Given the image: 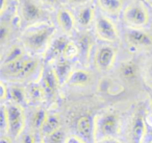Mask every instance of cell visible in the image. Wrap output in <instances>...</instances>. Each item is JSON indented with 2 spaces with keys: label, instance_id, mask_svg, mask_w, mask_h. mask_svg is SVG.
Returning <instances> with one entry per match:
<instances>
[{
  "label": "cell",
  "instance_id": "16",
  "mask_svg": "<svg viewBox=\"0 0 152 143\" xmlns=\"http://www.w3.org/2000/svg\"><path fill=\"white\" fill-rule=\"evenodd\" d=\"M53 70H54L57 78H58L59 84L61 85L64 83H67L70 74L72 73L70 61L64 59V57H59V59H57L55 67L53 68Z\"/></svg>",
  "mask_w": 152,
  "mask_h": 143
},
{
  "label": "cell",
  "instance_id": "7",
  "mask_svg": "<svg viewBox=\"0 0 152 143\" xmlns=\"http://www.w3.org/2000/svg\"><path fill=\"white\" fill-rule=\"evenodd\" d=\"M146 135L145 115L142 109L134 113L130 124V137L132 143H143Z\"/></svg>",
  "mask_w": 152,
  "mask_h": 143
},
{
  "label": "cell",
  "instance_id": "32",
  "mask_svg": "<svg viewBox=\"0 0 152 143\" xmlns=\"http://www.w3.org/2000/svg\"><path fill=\"white\" fill-rule=\"evenodd\" d=\"M65 143H87V142H86L83 139H81L79 136H74V135H71V136L67 137Z\"/></svg>",
  "mask_w": 152,
  "mask_h": 143
},
{
  "label": "cell",
  "instance_id": "9",
  "mask_svg": "<svg viewBox=\"0 0 152 143\" xmlns=\"http://www.w3.org/2000/svg\"><path fill=\"white\" fill-rule=\"evenodd\" d=\"M76 130L79 137L87 143H94L95 138V121L90 116H81L76 122Z\"/></svg>",
  "mask_w": 152,
  "mask_h": 143
},
{
  "label": "cell",
  "instance_id": "11",
  "mask_svg": "<svg viewBox=\"0 0 152 143\" xmlns=\"http://www.w3.org/2000/svg\"><path fill=\"white\" fill-rule=\"evenodd\" d=\"M41 85L43 86L46 94L47 98H51L55 95L57 89L59 87V80L57 78L53 69H46L44 73L42 74V83Z\"/></svg>",
  "mask_w": 152,
  "mask_h": 143
},
{
  "label": "cell",
  "instance_id": "39",
  "mask_svg": "<svg viewBox=\"0 0 152 143\" xmlns=\"http://www.w3.org/2000/svg\"><path fill=\"white\" fill-rule=\"evenodd\" d=\"M68 1H70L71 3H81V2H83L85 0H68Z\"/></svg>",
  "mask_w": 152,
  "mask_h": 143
},
{
  "label": "cell",
  "instance_id": "30",
  "mask_svg": "<svg viewBox=\"0 0 152 143\" xmlns=\"http://www.w3.org/2000/svg\"><path fill=\"white\" fill-rule=\"evenodd\" d=\"M1 128L2 130L7 132V128H9V121H7V105H2L1 107Z\"/></svg>",
  "mask_w": 152,
  "mask_h": 143
},
{
  "label": "cell",
  "instance_id": "33",
  "mask_svg": "<svg viewBox=\"0 0 152 143\" xmlns=\"http://www.w3.org/2000/svg\"><path fill=\"white\" fill-rule=\"evenodd\" d=\"M146 78H147L148 83L152 85V59L150 60L146 67Z\"/></svg>",
  "mask_w": 152,
  "mask_h": 143
},
{
  "label": "cell",
  "instance_id": "13",
  "mask_svg": "<svg viewBox=\"0 0 152 143\" xmlns=\"http://www.w3.org/2000/svg\"><path fill=\"white\" fill-rule=\"evenodd\" d=\"M26 59H27L26 57H23L21 59L17 60V61L11 62V63L7 64H2V66H1V73H2V75L17 80V77L21 73L22 69H23Z\"/></svg>",
  "mask_w": 152,
  "mask_h": 143
},
{
  "label": "cell",
  "instance_id": "35",
  "mask_svg": "<svg viewBox=\"0 0 152 143\" xmlns=\"http://www.w3.org/2000/svg\"><path fill=\"white\" fill-rule=\"evenodd\" d=\"M97 143H122L116 138H105L102 139V140L97 141Z\"/></svg>",
  "mask_w": 152,
  "mask_h": 143
},
{
  "label": "cell",
  "instance_id": "14",
  "mask_svg": "<svg viewBox=\"0 0 152 143\" xmlns=\"http://www.w3.org/2000/svg\"><path fill=\"white\" fill-rule=\"evenodd\" d=\"M92 80V75L89 71L83 69H77L72 71L70 74L69 78H68L66 84L71 85V86L76 87H83L88 86Z\"/></svg>",
  "mask_w": 152,
  "mask_h": 143
},
{
  "label": "cell",
  "instance_id": "12",
  "mask_svg": "<svg viewBox=\"0 0 152 143\" xmlns=\"http://www.w3.org/2000/svg\"><path fill=\"white\" fill-rule=\"evenodd\" d=\"M56 19L57 22H58V25L61 26L63 32H65L66 34L70 35L74 30V27H75V18L72 15L71 12L68 11L67 9L59 10L57 12Z\"/></svg>",
  "mask_w": 152,
  "mask_h": 143
},
{
  "label": "cell",
  "instance_id": "29",
  "mask_svg": "<svg viewBox=\"0 0 152 143\" xmlns=\"http://www.w3.org/2000/svg\"><path fill=\"white\" fill-rule=\"evenodd\" d=\"M10 35H11V25L9 22L3 21L0 25V40L2 44L9 39Z\"/></svg>",
  "mask_w": 152,
  "mask_h": 143
},
{
  "label": "cell",
  "instance_id": "28",
  "mask_svg": "<svg viewBox=\"0 0 152 143\" xmlns=\"http://www.w3.org/2000/svg\"><path fill=\"white\" fill-rule=\"evenodd\" d=\"M66 139H67V137L65 136L64 130L61 128H58L49 136L45 137L44 143H65Z\"/></svg>",
  "mask_w": 152,
  "mask_h": 143
},
{
  "label": "cell",
  "instance_id": "21",
  "mask_svg": "<svg viewBox=\"0 0 152 143\" xmlns=\"http://www.w3.org/2000/svg\"><path fill=\"white\" fill-rule=\"evenodd\" d=\"M39 61L37 59H32V57H27L26 62L24 64V67L22 69L21 73L19 74V76L17 77V80H26L29 78L34 75L37 72L39 68Z\"/></svg>",
  "mask_w": 152,
  "mask_h": 143
},
{
  "label": "cell",
  "instance_id": "40",
  "mask_svg": "<svg viewBox=\"0 0 152 143\" xmlns=\"http://www.w3.org/2000/svg\"><path fill=\"white\" fill-rule=\"evenodd\" d=\"M150 105H151V108H152V93L150 94Z\"/></svg>",
  "mask_w": 152,
  "mask_h": 143
},
{
  "label": "cell",
  "instance_id": "20",
  "mask_svg": "<svg viewBox=\"0 0 152 143\" xmlns=\"http://www.w3.org/2000/svg\"><path fill=\"white\" fill-rule=\"evenodd\" d=\"M9 96L11 97L13 103L19 105L22 107V105L27 102V93L26 89L21 86H12L9 88Z\"/></svg>",
  "mask_w": 152,
  "mask_h": 143
},
{
  "label": "cell",
  "instance_id": "31",
  "mask_svg": "<svg viewBox=\"0 0 152 143\" xmlns=\"http://www.w3.org/2000/svg\"><path fill=\"white\" fill-rule=\"evenodd\" d=\"M0 98L1 100H4L5 98L9 97V88L4 85V83L1 82L0 83Z\"/></svg>",
  "mask_w": 152,
  "mask_h": 143
},
{
  "label": "cell",
  "instance_id": "4",
  "mask_svg": "<svg viewBox=\"0 0 152 143\" xmlns=\"http://www.w3.org/2000/svg\"><path fill=\"white\" fill-rule=\"evenodd\" d=\"M7 121H9L7 133H10L13 137L20 136L23 133L26 124L23 109H22L21 105H16V103H11V105H7Z\"/></svg>",
  "mask_w": 152,
  "mask_h": 143
},
{
  "label": "cell",
  "instance_id": "2",
  "mask_svg": "<svg viewBox=\"0 0 152 143\" xmlns=\"http://www.w3.org/2000/svg\"><path fill=\"white\" fill-rule=\"evenodd\" d=\"M120 130V118L116 113L106 112L95 120V138L97 141L115 138Z\"/></svg>",
  "mask_w": 152,
  "mask_h": 143
},
{
  "label": "cell",
  "instance_id": "37",
  "mask_svg": "<svg viewBox=\"0 0 152 143\" xmlns=\"http://www.w3.org/2000/svg\"><path fill=\"white\" fill-rule=\"evenodd\" d=\"M7 0H1V7H0V14L1 15L4 13L5 9H7Z\"/></svg>",
  "mask_w": 152,
  "mask_h": 143
},
{
  "label": "cell",
  "instance_id": "36",
  "mask_svg": "<svg viewBox=\"0 0 152 143\" xmlns=\"http://www.w3.org/2000/svg\"><path fill=\"white\" fill-rule=\"evenodd\" d=\"M0 143H12V139L9 136H7V135H3L0 138Z\"/></svg>",
  "mask_w": 152,
  "mask_h": 143
},
{
  "label": "cell",
  "instance_id": "10",
  "mask_svg": "<svg viewBox=\"0 0 152 143\" xmlns=\"http://www.w3.org/2000/svg\"><path fill=\"white\" fill-rule=\"evenodd\" d=\"M21 14L24 21L27 23H34L43 17V10L32 0H24L22 3Z\"/></svg>",
  "mask_w": 152,
  "mask_h": 143
},
{
  "label": "cell",
  "instance_id": "26",
  "mask_svg": "<svg viewBox=\"0 0 152 143\" xmlns=\"http://www.w3.org/2000/svg\"><path fill=\"white\" fill-rule=\"evenodd\" d=\"M23 57H25L23 48L21 46H19V45H15V46H13L7 51L2 64H7V63H11V62L17 61V60L21 59Z\"/></svg>",
  "mask_w": 152,
  "mask_h": 143
},
{
  "label": "cell",
  "instance_id": "22",
  "mask_svg": "<svg viewBox=\"0 0 152 143\" xmlns=\"http://www.w3.org/2000/svg\"><path fill=\"white\" fill-rule=\"evenodd\" d=\"M61 128V122H59V118L56 115H49L47 118L46 122L43 125L42 130H41V135H43V138L49 136L50 134L54 133Z\"/></svg>",
  "mask_w": 152,
  "mask_h": 143
},
{
  "label": "cell",
  "instance_id": "1",
  "mask_svg": "<svg viewBox=\"0 0 152 143\" xmlns=\"http://www.w3.org/2000/svg\"><path fill=\"white\" fill-rule=\"evenodd\" d=\"M53 34H54V26L51 24L37 26L34 27V29L28 30L24 34L23 43L28 49L39 52L46 47H49Z\"/></svg>",
  "mask_w": 152,
  "mask_h": 143
},
{
  "label": "cell",
  "instance_id": "17",
  "mask_svg": "<svg viewBox=\"0 0 152 143\" xmlns=\"http://www.w3.org/2000/svg\"><path fill=\"white\" fill-rule=\"evenodd\" d=\"M99 7L108 15H118L123 9V0H97Z\"/></svg>",
  "mask_w": 152,
  "mask_h": 143
},
{
  "label": "cell",
  "instance_id": "6",
  "mask_svg": "<svg viewBox=\"0 0 152 143\" xmlns=\"http://www.w3.org/2000/svg\"><path fill=\"white\" fill-rule=\"evenodd\" d=\"M95 32L100 40L115 43L119 40V32L116 25L105 16H99L95 21Z\"/></svg>",
  "mask_w": 152,
  "mask_h": 143
},
{
  "label": "cell",
  "instance_id": "38",
  "mask_svg": "<svg viewBox=\"0 0 152 143\" xmlns=\"http://www.w3.org/2000/svg\"><path fill=\"white\" fill-rule=\"evenodd\" d=\"M44 1H46V2L49 3V4H55V3L58 2L59 0H44Z\"/></svg>",
  "mask_w": 152,
  "mask_h": 143
},
{
  "label": "cell",
  "instance_id": "27",
  "mask_svg": "<svg viewBox=\"0 0 152 143\" xmlns=\"http://www.w3.org/2000/svg\"><path fill=\"white\" fill-rule=\"evenodd\" d=\"M78 55H79L78 45L75 44V43L72 42V41H69V43H68L65 48V51H64L63 57L68 60V61H71V60L75 59L76 57H78Z\"/></svg>",
  "mask_w": 152,
  "mask_h": 143
},
{
  "label": "cell",
  "instance_id": "25",
  "mask_svg": "<svg viewBox=\"0 0 152 143\" xmlns=\"http://www.w3.org/2000/svg\"><path fill=\"white\" fill-rule=\"evenodd\" d=\"M77 45H78V48H79V55H83L85 59L89 60L90 52H91V48H92V41L90 36H88V35L80 36L78 39Z\"/></svg>",
  "mask_w": 152,
  "mask_h": 143
},
{
  "label": "cell",
  "instance_id": "8",
  "mask_svg": "<svg viewBox=\"0 0 152 143\" xmlns=\"http://www.w3.org/2000/svg\"><path fill=\"white\" fill-rule=\"evenodd\" d=\"M126 41L129 46L134 48H151L152 47V35L137 28L127 32Z\"/></svg>",
  "mask_w": 152,
  "mask_h": 143
},
{
  "label": "cell",
  "instance_id": "15",
  "mask_svg": "<svg viewBox=\"0 0 152 143\" xmlns=\"http://www.w3.org/2000/svg\"><path fill=\"white\" fill-rule=\"evenodd\" d=\"M68 43H69V40L66 37H59V38L54 39L48 47L47 57L48 59H59V57H63L64 51H65V48Z\"/></svg>",
  "mask_w": 152,
  "mask_h": 143
},
{
  "label": "cell",
  "instance_id": "24",
  "mask_svg": "<svg viewBox=\"0 0 152 143\" xmlns=\"http://www.w3.org/2000/svg\"><path fill=\"white\" fill-rule=\"evenodd\" d=\"M49 114L47 113V111L42 108H39L34 111V113L31 116V126L34 130H42L43 125L46 122L47 118H48Z\"/></svg>",
  "mask_w": 152,
  "mask_h": 143
},
{
  "label": "cell",
  "instance_id": "19",
  "mask_svg": "<svg viewBox=\"0 0 152 143\" xmlns=\"http://www.w3.org/2000/svg\"><path fill=\"white\" fill-rule=\"evenodd\" d=\"M119 72L122 78L126 80H135L139 73V68H137V64L132 61H127L121 64L120 68H119Z\"/></svg>",
  "mask_w": 152,
  "mask_h": 143
},
{
  "label": "cell",
  "instance_id": "3",
  "mask_svg": "<svg viewBox=\"0 0 152 143\" xmlns=\"http://www.w3.org/2000/svg\"><path fill=\"white\" fill-rule=\"evenodd\" d=\"M123 20L132 27H143L149 21V14L142 3H131L123 11Z\"/></svg>",
  "mask_w": 152,
  "mask_h": 143
},
{
  "label": "cell",
  "instance_id": "23",
  "mask_svg": "<svg viewBox=\"0 0 152 143\" xmlns=\"http://www.w3.org/2000/svg\"><path fill=\"white\" fill-rule=\"evenodd\" d=\"M94 18H95V10L92 7H83L77 16L78 23L83 27H88L89 25H91V23L94 21Z\"/></svg>",
  "mask_w": 152,
  "mask_h": 143
},
{
  "label": "cell",
  "instance_id": "34",
  "mask_svg": "<svg viewBox=\"0 0 152 143\" xmlns=\"http://www.w3.org/2000/svg\"><path fill=\"white\" fill-rule=\"evenodd\" d=\"M21 143H37L36 137H34V135L30 134V133L29 134H25L22 137Z\"/></svg>",
  "mask_w": 152,
  "mask_h": 143
},
{
  "label": "cell",
  "instance_id": "18",
  "mask_svg": "<svg viewBox=\"0 0 152 143\" xmlns=\"http://www.w3.org/2000/svg\"><path fill=\"white\" fill-rule=\"evenodd\" d=\"M26 93H27V101L29 102H41L46 98L44 88L41 84H31L26 89Z\"/></svg>",
  "mask_w": 152,
  "mask_h": 143
},
{
  "label": "cell",
  "instance_id": "5",
  "mask_svg": "<svg viewBox=\"0 0 152 143\" xmlns=\"http://www.w3.org/2000/svg\"><path fill=\"white\" fill-rule=\"evenodd\" d=\"M117 51L110 45H102L96 50L94 55V65L98 71L106 72L112 69L116 61Z\"/></svg>",
  "mask_w": 152,
  "mask_h": 143
}]
</instances>
